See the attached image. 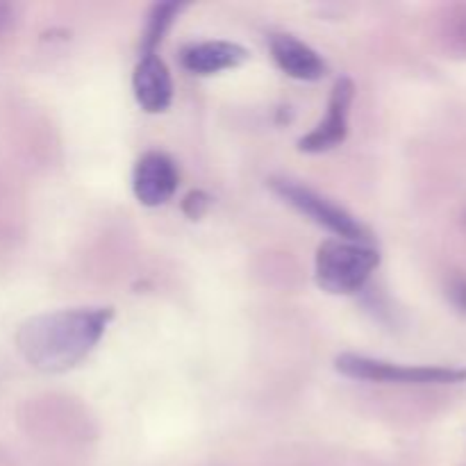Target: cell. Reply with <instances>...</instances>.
I'll return each instance as SVG.
<instances>
[{"mask_svg": "<svg viewBox=\"0 0 466 466\" xmlns=\"http://www.w3.org/2000/svg\"><path fill=\"white\" fill-rule=\"evenodd\" d=\"M273 194L278 198L285 200L287 205L308 217L317 226L326 228L337 239H349V241H362V244H373V237L369 228L362 221L346 212L341 205L332 203L330 198L321 196L319 191L309 189V187L300 185V182L291 180V177H271L268 180Z\"/></svg>", "mask_w": 466, "mask_h": 466, "instance_id": "obj_4", "label": "cell"}, {"mask_svg": "<svg viewBox=\"0 0 466 466\" xmlns=\"http://www.w3.org/2000/svg\"><path fill=\"white\" fill-rule=\"evenodd\" d=\"M132 94L144 112H167L173 100V80L164 59L155 53L141 55L132 73Z\"/></svg>", "mask_w": 466, "mask_h": 466, "instance_id": "obj_8", "label": "cell"}, {"mask_svg": "<svg viewBox=\"0 0 466 466\" xmlns=\"http://www.w3.org/2000/svg\"><path fill=\"white\" fill-rule=\"evenodd\" d=\"M248 59V50L232 41H198L187 44L180 50V64L187 73L194 76H214V73L228 71Z\"/></svg>", "mask_w": 466, "mask_h": 466, "instance_id": "obj_9", "label": "cell"}, {"mask_svg": "<svg viewBox=\"0 0 466 466\" xmlns=\"http://www.w3.org/2000/svg\"><path fill=\"white\" fill-rule=\"evenodd\" d=\"M114 319L112 308H73L32 317L18 328L16 346L27 364L44 373H64L96 349Z\"/></svg>", "mask_w": 466, "mask_h": 466, "instance_id": "obj_1", "label": "cell"}, {"mask_svg": "<svg viewBox=\"0 0 466 466\" xmlns=\"http://www.w3.org/2000/svg\"><path fill=\"white\" fill-rule=\"evenodd\" d=\"M185 212L189 218H200L205 214V209L209 208V196L203 194V191H191L185 198Z\"/></svg>", "mask_w": 466, "mask_h": 466, "instance_id": "obj_11", "label": "cell"}, {"mask_svg": "<svg viewBox=\"0 0 466 466\" xmlns=\"http://www.w3.org/2000/svg\"><path fill=\"white\" fill-rule=\"evenodd\" d=\"M268 50H271V57L278 64V68L294 80L314 82L321 80L328 73L321 55L289 32L268 35Z\"/></svg>", "mask_w": 466, "mask_h": 466, "instance_id": "obj_7", "label": "cell"}, {"mask_svg": "<svg viewBox=\"0 0 466 466\" xmlns=\"http://www.w3.org/2000/svg\"><path fill=\"white\" fill-rule=\"evenodd\" d=\"M355 98V85L350 77H339L332 86L330 100H328L326 118L308 132L305 137L299 139L300 153L319 155L328 153V150L337 148L346 141L349 137V116H350V105Z\"/></svg>", "mask_w": 466, "mask_h": 466, "instance_id": "obj_5", "label": "cell"}, {"mask_svg": "<svg viewBox=\"0 0 466 466\" xmlns=\"http://www.w3.org/2000/svg\"><path fill=\"white\" fill-rule=\"evenodd\" d=\"M449 299H451V303L458 308V312L466 314V278L464 276H458L451 280Z\"/></svg>", "mask_w": 466, "mask_h": 466, "instance_id": "obj_12", "label": "cell"}, {"mask_svg": "<svg viewBox=\"0 0 466 466\" xmlns=\"http://www.w3.org/2000/svg\"><path fill=\"white\" fill-rule=\"evenodd\" d=\"M185 9L182 3H157L150 7L148 18H146L144 36H141V48H144V55L155 53L159 44H162L164 35L168 32V27L173 25L180 12Z\"/></svg>", "mask_w": 466, "mask_h": 466, "instance_id": "obj_10", "label": "cell"}, {"mask_svg": "<svg viewBox=\"0 0 466 466\" xmlns=\"http://www.w3.org/2000/svg\"><path fill=\"white\" fill-rule=\"evenodd\" d=\"M380 267V250L373 244L326 239L317 250L314 278L323 291L335 296L358 294Z\"/></svg>", "mask_w": 466, "mask_h": 466, "instance_id": "obj_2", "label": "cell"}, {"mask_svg": "<svg viewBox=\"0 0 466 466\" xmlns=\"http://www.w3.org/2000/svg\"><path fill=\"white\" fill-rule=\"evenodd\" d=\"M335 369L346 378L382 385H462L466 367H423V364H396L367 355L344 353L335 360Z\"/></svg>", "mask_w": 466, "mask_h": 466, "instance_id": "obj_3", "label": "cell"}, {"mask_svg": "<svg viewBox=\"0 0 466 466\" xmlns=\"http://www.w3.org/2000/svg\"><path fill=\"white\" fill-rule=\"evenodd\" d=\"M177 167L168 155L148 150L141 155L132 171V191L146 208H159L177 191Z\"/></svg>", "mask_w": 466, "mask_h": 466, "instance_id": "obj_6", "label": "cell"}]
</instances>
